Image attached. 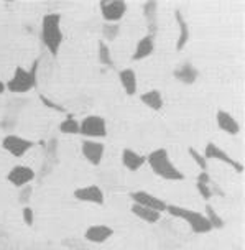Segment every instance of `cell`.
Segmentation results:
<instances>
[{
  "instance_id": "cell-12",
  "label": "cell",
  "mask_w": 245,
  "mask_h": 250,
  "mask_svg": "<svg viewBox=\"0 0 245 250\" xmlns=\"http://www.w3.org/2000/svg\"><path fill=\"white\" fill-rule=\"evenodd\" d=\"M74 198L81 201V203H87V204H104L105 194L101 186L89 185V186L78 188L74 191Z\"/></svg>"
},
{
  "instance_id": "cell-13",
  "label": "cell",
  "mask_w": 245,
  "mask_h": 250,
  "mask_svg": "<svg viewBox=\"0 0 245 250\" xmlns=\"http://www.w3.org/2000/svg\"><path fill=\"white\" fill-rule=\"evenodd\" d=\"M114 235V229L105 224H96L87 227L84 232V239L92 244H104Z\"/></svg>"
},
{
  "instance_id": "cell-8",
  "label": "cell",
  "mask_w": 245,
  "mask_h": 250,
  "mask_svg": "<svg viewBox=\"0 0 245 250\" xmlns=\"http://www.w3.org/2000/svg\"><path fill=\"white\" fill-rule=\"evenodd\" d=\"M130 199L133 204H139V206H143V208H148V209H153L157 212H164L166 211V203L163 199H160L158 196L148 193V191H133L130 193Z\"/></svg>"
},
{
  "instance_id": "cell-27",
  "label": "cell",
  "mask_w": 245,
  "mask_h": 250,
  "mask_svg": "<svg viewBox=\"0 0 245 250\" xmlns=\"http://www.w3.org/2000/svg\"><path fill=\"white\" fill-rule=\"evenodd\" d=\"M198 183H203V185H211V176H209L207 171H201L198 175Z\"/></svg>"
},
{
  "instance_id": "cell-11",
  "label": "cell",
  "mask_w": 245,
  "mask_h": 250,
  "mask_svg": "<svg viewBox=\"0 0 245 250\" xmlns=\"http://www.w3.org/2000/svg\"><path fill=\"white\" fill-rule=\"evenodd\" d=\"M203 155H204V158H206V160H217V162H222V163L229 165V167H232L237 173L244 171L242 163H239V162H235L234 158H230L229 153H225L221 146H217L216 144H212V142L206 145V150H204Z\"/></svg>"
},
{
  "instance_id": "cell-10",
  "label": "cell",
  "mask_w": 245,
  "mask_h": 250,
  "mask_svg": "<svg viewBox=\"0 0 245 250\" xmlns=\"http://www.w3.org/2000/svg\"><path fill=\"white\" fill-rule=\"evenodd\" d=\"M35 180V171L28 165H17L7 175V181L15 188H23Z\"/></svg>"
},
{
  "instance_id": "cell-21",
  "label": "cell",
  "mask_w": 245,
  "mask_h": 250,
  "mask_svg": "<svg viewBox=\"0 0 245 250\" xmlns=\"http://www.w3.org/2000/svg\"><path fill=\"white\" fill-rule=\"evenodd\" d=\"M204 216L207 217L209 224L212 226V229H222L224 227V219H222L219 214L216 212V209H214L211 204H206V209H204Z\"/></svg>"
},
{
  "instance_id": "cell-2",
  "label": "cell",
  "mask_w": 245,
  "mask_h": 250,
  "mask_svg": "<svg viewBox=\"0 0 245 250\" xmlns=\"http://www.w3.org/2000/svg\"><path fill=\"white\" fill-rule=\"evenodd\" d=\"M41 42L51 56H56L63 44V30H61V17L58 13H48L41 20Z\"/></svg>"
},
{
  "instance_id": "cell-3",
  "label": "cell",
  "mask_w": 245,
  "mask_h": 250,
  "mask_svg": "<svg viewBox=\"0 0 245 250\" xmlns=\"http://www.w3.org/2000/svg\"><path fill=\"white\" fill-rule=\"evenodd\" d=\"M170 216L181 219L186 224L189 226V229L196 232V234H209L212 229V226L209 224L207 217L204 216L203 212L199 211H193L189 208H183V206H176V204H166V211Z\"/></svg>"
},
{
  "instance_id": "cell-4",
  "label": "cell",
  "mask_w": 245,
  "mask_h": 250,
  "mask_svg": "<svg viewBox=\"0 0 245 250\" xmlns=\"http://www.w3.org/2000/svg\"><path fill=\"white\" fill-rule=\"evenodd\" d=\"M7 86V91L10 92H15V94H23V92H28L37 86V73L32 69H25L21 66H17L13 69V73L10 76V79L5 83Z\"/></svg>"
},
{
  "instance_id": "cell-5",
  "label": "cell",
  "mask_w": 245,
  "mask_h": 250,
  "mask_svg": "<svg viewBox=\"0 0 245 250\" xmlns=\"http://www.w3.org/2000/svg\"><path fill=\"white\" fill-rule=\"evenodd\" d=\"M79 133L87 140H99L107 135V122L101 115H87L79 122Z\"/></svg>"
},
{
  "instance_id": "cell-18",
  "label": "cell",
  "mask_w": 245,
  "mask_h": 250,
  "mask_svg": "<svg viewBox=\"0 0 245 250\" xmlns=\"http://www.w3.org/2000/svg\"><path fill=\"white\" fill-rule=\"evenodd\" d=\"M140 101L151 110H162L164 105L163 94L160 92L158 89H150V91L143 92L140 96Z\"/></svg>"
},
{
  "instance_id": "cell-25",
  "label": "cell",
  "mask_w": 245,
  "mask_h": 250,
  "mask_svg": "<svg viewBox=\"0 0 245 250\" xmlns=\"http://www.w3.org/2000/svg\"><path fill=\"white\" fill-rule=\"evenodd\" d=\"M21 217H23L25 224L26 226H33L35 222V211L32 208H25L23 211H21Z\"/></svg>"
},
{
  "instance_id": "cell-23",
  "label": "cell",
  "mask_w": 245,
  "mask_h": 250,
  "mask_svg": "<svg viewBox=\"0 0 245 250\" xmlns=\"http://www.w3.org/2000/svg\"><path fill=\"white\" fill-rule=\"evenodd\" d=\"M119 25H114V23H109V25H105L104 26V37L105 40H114V38H117V35H119Z\"/></svg>"
},
{
  "instance_id": "cell-7",
  "label": "cell",
  "mask_w": 245,
  "mask_h": 250,
  "mask_svg": "<svg viewBox=\"0 0 245 250\" xmlns=\"http://www.w3.org/2000/svg\"><path fill=\"white\" fill-rule=\"evenodd\" d=\"M101 13L102 19L107 23H117L125 17L127 13V3L123 0H107V2H101Z\"/></svg>"
},
{
  "instance_id": "cell-17",
  "label": "cell",
  "mask_w": 245,
  "mask_h": 250,
  "mask_svg": "<svg viewBox=\"0 0 245 250\" xmlns=\"http://www.w3.org/2000/svg\"><path fill=\"white\" fill-rule=\"evenodd\" d=\"M153 51H155L153 35H145L143 38L137 42V46H135V51H133V55H132V60L133 61H142V60H145V58H148Z\"/></svg>"
},
{
  "instance_id": "cell-14",
  "label": "cell",
  "mask_w": 245,
  "mask_h": 250,
  "mask_svg": "<svg viewBox=\"0 0 245 250\" xmlns=\"http://www.w3.org/2000/svg\"><path fill=\"white\" fill-rule=\"evenodd\" d=\"M216 122L217 127L222 132H225L227 135H239L240 133V124L232 114H229L227 110H217L216 114Z\"/></svg>"
},
{
  "instance_id": "cell-26",
  "label": "cell",
  "mask_w": 245,
  "mask_h": 250,
  "mask_svg": "<svg viewBox=\"0 0 245 250\" xmlns=\"http://www.w3.org/2000/svg\"><path fill=\"white\" fill-rule=\"evenodd\" d=\"M109 56H110V53H109V48L105 46L104 43L99 46V58H101V61L102 62H105V64H112V61L109 60Z\"/></svg>"
},
{
  "instance_id": "cell-24",
  "label": "cell",
  "mask_w": 245,
  "mask_h": 250,
  "mask_svg": "<svg viewBox=\"0 0 245 250\" xmlns=\"http://www.w3.org/2000/svg\"><path fill=\"white\" fill-rule=\"evenodd\" d=\"M196 188H198L199 194L201 198H204L206 201H209L212 198V189H211V185H203V183H196Z\"/></svg>"
},
{
  "instance_id": "cell-28",
  "label": "cell",
  "mask_w": 245,
  "mask_h": 250,
  "mask_svg": "<svg viewBox=\"0 0 245 250\" xmlns=\"http://www.w3.org/2000/svg\"><path fill=\"white\" fill-rule=\"evenodd\" d=\"M7 91V86H5V81L2 79V76H0V96H2L3 92Z\"/></svg>"
},
{
  "instance_id": "cell-22",
  "label": "cell",
  "mask_w": 245,
  "mask_h": 250,
  "mask_svg": "<svg viewBox=\"0 0 245 250\" xmlns=\"http://www.w3.org/2000/svg\"><path fill=\"white\" fill-rule=\"evenodd\" d=\"M188 153L191 158H193V162L201 168V171H207V160L204 158L203 153H199L196 148H188Z\"/></svg>"
},
{
  "instance_id": "cell-19",
  "label": "cell",
  "mask_w": 245,
  "mask_h": 250,
  "mask_svg": "<svg viewBox=\"0 0 245 250\" xmlns=\"http://www.w3.org/2000/svg\"><path fill=\"white\" fill-rule=\"evenodd\" d=\"M130 211L133 216H137L140 221H145L146 224H155V222H158L160 219H162V212H157V211H153V209L139 206V204H133V203H132Z\"/></svg>"
},
{
  "instance_id": "cell-16",
  "label": "cell",
  "mask_w": 245,
  "mask_h": 250,
  "mask_svg": "<svg viewBox=\"0 0 245 250\" xmlns=\"http://www.w3.org/2000/svg\"><path fill=\"white\" fill-rule=\"evenodd\" d=\"M120 160H122L123 167L127 169H130V171H137V169H140L146 163L145 156L137 153V151L132 148H123L122 155H120Z\"/></svg>"
},
{
  "instance_id": "cell-1",
  "label": "cell",
  "mask_w": 245,
  "mask_h": 250,
  "mask_svg": "<svg viewBox=\"0 0 245 250\" xmlns=\"http://www.w3.org/2000/svg\"><path fill=\"white\" fill-rule=\"evenodd\" d=\"M146 158V163L151 168V171L157 176H160L162 180L166 181H183L184 175L176 168V165L171 162L170 153L164 148H157L153 150Z\"/></svg>"
},
{
  "instance_id": "cell-15",
  "label": "cell",
  "mask_w": 245,
  "mask_h": 250,
  "mask_svg": "<svg viewBox=\"0 0 245 250\" xmlns=\"http://www.w3.org/2000/svg\"><path fill=\"white\" fill-rule=\"evenodd\" d=\"M119 81L127 96H135L137 89H139V79H137V73L132 68H123L119 71Z\"/></svg>"
},
{
  "instance_id": "cell-20",
  "label": "cell",
  "mask_w": 245,
  "mask_h": 250,
  "mask_svg": "<svg viewBox=\"0 0 245 250\" xmlns=\"http://www.w3.org/2000/svg\"><path fill=\"white\" fill-rule=\"evenodd\" d=\"M60 132L66 133V135H78L79 133V122L73 117V115H68V117L60 124Z\"/></svg>"
},
{
  "instance_id": "cell-6",
  "label": "cell",
  "mask_w": 245,
  "mask_h": 250,
  "mask_svg": "<svg viewBox=\"0 0 245 250\" xmlns=\"http://www.w3.org/2000/svg\"><path fill=\"white\" fill-rule=\"evenodd\" d=\"M33 145L35 144L32 140H28V138H25V137H20V135H13V133L2 138V148L5 150L7 153H10L12 156H15V158L25 156L33 148Z\"/></svg>"
},
{
  "instance_id": "cell-9",
  "label": "cell",
  "mask_w": 245,
  "mask_h": 250,
  "mask_svg": "<svg viewBox=\"0 0 245 250\" xmlns=\"http://www.w3.org/2000/svg\"><path fill=\"white\" fill-rule=\"evenodd\" d=\"M81 151L89 163L94 165V167H99L105 155V145L99 140H87L86 138L81 144Z\"/></svg>"
}]
</instances>
